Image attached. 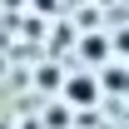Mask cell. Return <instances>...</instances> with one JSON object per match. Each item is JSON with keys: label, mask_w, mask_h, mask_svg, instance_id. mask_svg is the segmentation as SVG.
I'll return each instance as SVG.
<instances>
[{"label": "cell", "mask_w": 129, "mask_h": 129, "mask_svg": "<svg viewBox=\"0 0 129 129\" xmlns=\"http://www.w3.org/2000/svg\"><path fill=\"white\" fill-rule=\"evenodd\" d=\"M80 60H89V70H94L99 60H109V45H104V35H99V25H89V35L80 40Z\"/></svg>", "instance_id": "7a4b0ae2"}, {"label": "cell", "mask_w": 129, "mask_h": 129, "mask_svg": "<svg viewBox=\"0 0 129 129\" xmlns=\"http://www.w3.org/2000/svg\"><path fill=\"white\" fill-rule=\"evenodd\" d=\"M45 129H70V104H50L45 109Z\"/></svg>", "instance_id": "3957f363"}, {"label": "cell", "mask_w": 129, "mask_h": 129, "mask_svg": "<svg viewBox=\"0 0 129 129\" xmlns=\"http://www.w3.org/2000/svg\"><path fill=\"white\" fill-rule=\"evenodd\" d=\"M35 10H40V15H50V10H60V0H30Z\"/></svg>", "instance_id": "277c9868"}, {"label": "cell", "mask_w": 129, "mask_h": 129, "mask_svg": "<svg viewBox=\"0 0 129 129\" xmlns=\"http://www.w3.org/2000/svg\"><path fill=\"white\" fill-rule=\"evenodd\" d=\"M99 80H94V70H80V75H70V80H64V104H70V109H94L99 104Z\"/></svg>", "instance_id": "6da1fadb"}]
</instances>
